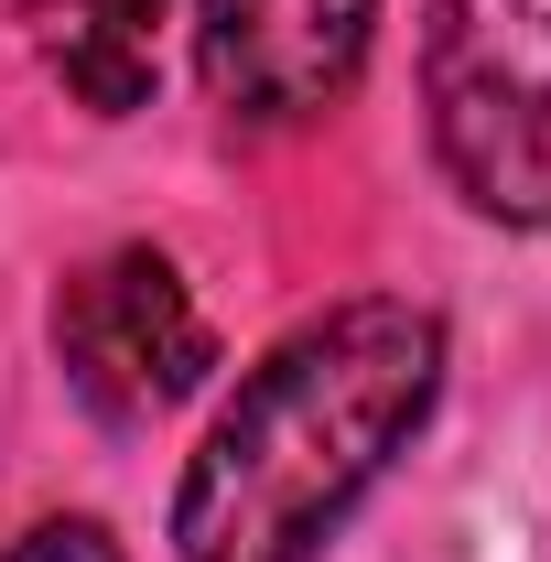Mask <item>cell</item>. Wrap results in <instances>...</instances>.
<instances>
[{"instance_id": "cell-1", "label": "cell", "mask_w": 551, "mask_h": 562, "mask_svg": "<svg viewBox=\"0 0 551 562\" xmlns=\"http://www.w3.org/2000/svg\"><path fill=\"white\" fill-rule=\"evenodd\" d=\"M443 401V314L412 292H357L292 325L206 422L173 487L184 562H314Z\"/></svg>"}, {"instance_id": "cell-6", "label": "cell", "mask_w": 551, "mask_h": 562, "mask_svg": "<svg viewBox=\"0 0 551 562\" xmlns=\"http://www.w3.org/2000/svg\"><path fill=\"white\" fill-rule=\"evenodd\" d=\"M0 562H131V552H120L98 519H33V530H22Z\"/></svg>"}, {"instance_id": "cell-5", "label": "cell", "mask_w": 551, "mask_h": 562, "mask_svg": "<svg viewBox=\"0 0 551 562\" xmlns=\"http://www.w3.org/2000/svg\"><path fill=\"white\" fill-rule=\"evenodd\" d=\"M11 22L33 33L44 76L66 87L76 109H98V120L151 109V76H162V0H11Z\"/></svg>"}, {"instance_id": "cell-2", "label": "cell", "mask_w": 551, "mask_h": 562, "mask_svg": "<svg viewBox=\"0 0 551 562\" xmlns=\"http://www.w3.org/2000/svg\"><path fill=\"white\" fill-rule=\"evenodd\" d=\"M421 120L476 216L551 227V0H432Z\"/></svg>"}, {"instance_id": "cell-3", "label": "cell", "mask_w": 551, "mask_h": 562, "mask_svg": "<svg viewBox=\"0 0 551 562\" xmlns=\"http://www.w3.org/2000/svg\"><path fill=\"white\" fill-rule=\"evenodd\" d=\"M55 357H66L76 401L131 432L216 379V325L195 314V292L162 249H109L55 292Z\"/></svg>"}, {"instance_id": "cell-4", "label": "cell", "mask_w": 551, "mask_h": 562, "mask_svg": "<svg viewBox=\"0 0 551 562\" xmlns=\"http://www.w3.org/2000/svg\"><path fill=\"white\" fill-rule=\"evenodd\" d=\"M379 0H195V76L238 131L325 120L368 66Z\"/></svg>"}]
</instances>
